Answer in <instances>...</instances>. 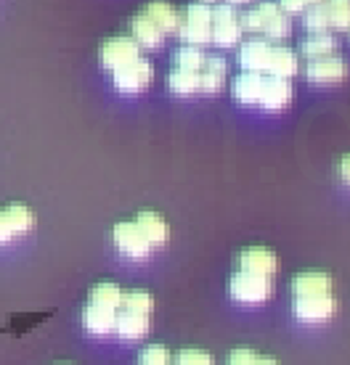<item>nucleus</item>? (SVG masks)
<instances>
[{
  "mask_svg": "<svg viewBox=\"0 0 350 365\" xmlns=\"http://www.w3.org/2000/svg\"><path fill=\"white\" fill-rule=\"evenodd\" d=\"M231 96L241 106H255L266 111H281L292 103V83L284 77H271L258 72H239L231 80Z\"/></svg>",
  "mask_w": 350,
  "mask_h": 365,
  "instance_id": "f257e3e1",
  "label": "nucleus"
},
{
  "mask_svg": "<svg viewBox=\"0 0 350 365\" xmlns=\"http://www.w3.org/2000/svg\"><path fill=\"white\" fill-rule=\"evenodd\" d=\"M239 69L241 72H258V74H271V77H284L292 80L300 72V56L284 43H271L263 37L255 40H244L239 46Z\"/></svg>",
  "mask_w": 350,
  "mask_h": 365,
  "instance_id": "f03ea898",
  "label": "nucleus"
},
{
  "mask_svg": "<svg viewBox=\"0 0 350 365\" xmlns=\"http://www.w3.org/2000/svg\"><path fill=\"white\" fill-rule=\"evenodd\" d=\"M241 29L271 43H281L292 35V19L281 11L276 0H260L241 14Z\"/></svg>",
  "mask_w": 350,
  "mask_h": 365,
  "instance_id": "7ed1b4c3",
  "label": "nucleus"
},
{
  "mask_svg": "<svg viewBox=\"0 0 350 365\" xmlns=\"http://www.w3.org/2000/svg\"><path fill=\"white\" fill-rule=\"evenodd\" d=\"M303 24L308 32H350V0H321L305 11Z\"/></svg>",
  "mask_w": 350,
  "mask_h": 365,
  "instance_id": "20e7f679",
  "label": "nucleus"
},
{
  "mask_svg": "<svg viewBox=\"0 0 350 365\" xmlns=\"http://www.w3.org/2000/svg\"><path fill=\"white\" fill-rule=\"evenodd\" d=\"M178 40L184 46L204 48L212 43V6L204 3H189L181 9V29H178Z\"/></svg>",
  "mask_w": 350,
  "mask_h": 365,
  "instance_id": "39448f33",
  "label": "nucleus"
},
{
  "mask_svg": "<svg viewBox=\"0 0 350 365\" xmlns=\"http://www.w3.org/2000/svg\"><path fill=\"white\" fill-rule=\"evenodd\" d=\"M244 37L241 29V16L229 3H215L212 6V43L218 48H234L239 46Z\"/></svg>",
  "mask_w": 350,
  "mask_h": 365,
  "instance_id": "423d86ee",
  "label": "nucleus"
},
{
  "mask_svg": "<svg viewBox=\"0 0 350 365\" xmlns=\"http://www.w3.org/2000/svg\"><path fill=\"white\" fill-rule=\"evenodd\" d=\"M111 241H114L117 252L130 257V259H146L151 255V249H154L136 220H122V222H117L111 228Z\"/></svg>",
  "mask_w": 350,
  "mask_h": 365,
  "instance_id": "0eeeda50",
  "label": "nucleus"
},
{
  "mask_svg": "<svg viewBox=\"0 0 350 365\" xmlns=\"http://www.w3.org/2000/svg\"><path fill=\"white\" fill-rule=\"evenodd\" d=\"M274 292V283L266 275L258 273H247V270H236L229 281V294L236 302H244V304H258V302H266Z\"/></svg>",
  "mask_w": 350,
  "mask_h": 365,
  "instance_id": "6e6552de",
  "label": "nucleus"
},
{
  "mask_svg": "<svg viewBox=\"0 0 350 365\" xmlns=\"http://www.w3.org/2000/svg\"><path fill=\"white\" fill-rule=\"evenodd\" d=\"M141 51H144V48H141L130 35L106 37L101 46H99V61H101L104 69L117 72V69H122L125 64L141 58V56H144Z\"/></svg>",
  "mask_w": 350,
  "mask_h": 365,
  "instance_id": "1a4fd4ad",
  "label": "nucleus"
},
{
  "mask_svg": "<svg viewBox=\"0 0 350 365\" xmlns=\"http://www.w3.org/2000/svg\"><path fill=\"white\" fill-rule=\"evenodd\" d=\"M305 77L314 85H340L350 77V61L345 56H321L305 64Z\"/></svg>",
  "mask_w": 350,
  "mask_h": 365,
  "instance_id": "9d476101",
  "label": "nucleus"
},
{
  "mask_svg": "<svg viewBox=\"0 0 350 365\" xmlns=\"http://www.w3.org/2000/svg\"><path fill=\"white\" fill-rule=\"evenodd\" d=\"M151 80H154V66L144 56L136 58V61H130V64H125L117 72H111V85L120 93H128V96L146 91L149 85H151Z\"/></svg>",
  "mask_w": 350,
  "mask_h": 365,
  "instance_id": "9b49d317",
  "label": "nucleus"
},
{
  "mask_svg": "<svg viewBox=\"0 0 350 365\" xmlns=\"http://www.w3.org/2000/svg\"><path fill=\"white\" fill-rule=\"evenodd\" d=\"M35 228V212L27 204L0 207V244H11L14 238L24 236Z\"/></svg>",
  "mask_w": 350,
  "mask_h": 365,
  "instance_id": "f8f14e48",
  "label": "nucleus"
},
{
  "mask_svg": "<svg viewBox=\"0 0 350 365\" xmlns=\"http://www.w3.org/2000/svg\"><path fill=\"white\" fill-rule=\"evenodd\" d=\"M292 310L300 320L308 323H319V320L332 318L337 310V299L334 294H311V297H295L292 302Z\"/></svg>",
  "mask_w": 350,
  "mask_h": 365,
  "instance_id": "ddd939ff",
  "label": "nucleus"
},
{
  "mask_svg": "<svg viewBox=\"0 0 350 365\" xmlns=\"http://www.w3.org/2000/svg\"><path fill=\"white\" fill-rule=\"evenodd\" d=\"M236 265H239V270H247V273H258V275H266V278H274V273L279 270V257L274 249H268V247H247L239 252Z\"/></svg>",
  "mask_w": 350,
  "mask_h": 365,
  "instance_id": "4468645a",
  "label": "nucleus"
},
{
  "mask_svg": "<svg viewBox=\"0 0 350 365\" xmlns=\"http://www.w3.org/2000/svg\"><path fill=\"white\" fill-rule=\"evenodd\" d=\"M128 29H130V37H133L141 48H146V51H154V48H159L167 40L165 32H162L144 11H136V14L130 16Z\"/></svg>",
  "mask_w": 350,
  "mask_h": 365,
  "instance_id": "2eb2a0df",
  "label": "nucleus"
},
{
  "mask_svg": "<svg viewBox=\"0 0 350 365\" xmlns=\"http://www.w3.org/2000/svg\"><path fill=\"white\" fill-rule=\"evenodd\" d=\"M141 11H144L167 37L178 35V29H181V9L173 6L170 0H149V3L141 6Z\"/></svg>",
  "mask_w": 350,
  "mask_h": 365,
  "instance_id": "dca6fc26",
  "label": "nucleus"
},
{
  "mask_svg": "<svg viewBox=\"0 0 350 365\" xmlns=\"http://www.w3.org/2000/svg\"><path fill=\"white\" fill-rule=\"evenodd\" d=\"M229 80V64L221 56H207L202 72H199V93L204 96H215L223 91V85Z\"/></svg>",
  "mask_w": 350,
  "mask_h": 365,
  "instance_id": "f3484780",
  "label": "nucleus"
},
{
  "mask_svg": "<svg viewBox=\"0 0 350 365\" xmlns=\"http://www.w3.org/2000/svg\"><path fill=\"white\" fill-rule=\"evenodd\" d=\"M332 275L324 270H305L292 278V297H311V294H332Z\"/></svg>",
  "mask_w": 350,
  "mask_h": 365,
  "instance_id": "a211bd4d",
  "label": "nucleus"
},
{
  "mask_svg": "<svg viewBox=\"0 0 350 365\" xmlns=\"http://www.w3.org/2000/svg\"><path fill=\"white\" fill-rule=\"evenodd\" d=\"M332 53H337V40H334V35H326V32H308L297 43V56H303L305 61H314V58Z\"/></svg>",
  "mask_w": 350,
  "mask_h": 365,
  "instance_id": "6ab92c4d",
  "label": "nucleus"
},
{
  "mask_svg": "<svg viewBox=\"0 0 350 365\" xmlns=\"http://www.w3.org/2000/svg\"><path fill=\"white\" fill-rule=\"evenodd\" d=\"M83 323L91 334H96V336H106V334L114 331L117 310H109V307H104V304L88 302V307L83 310Z\"/></svg>",
  "mask_w": 350,
  "mask_h": 365,
  "instance_id": "aec40b11",
  "label": "nucleus"
},
{
  "mask_svg": "<svg viewBox=\"0 0 350 365\" xmlns=\"http://www.w3.org/2000/svg\"><path fill=\"white\" fill-rule=\"evenodd\" d=\"M136 222L141 225V230L146 233V238L151 241V247H162L167 244V238H170V225H167V220L154 210H144L136 215Z\"/></svg>",
  "mask_w": 350,
  "mask_h": 365,
  "instance_id": "412c9836",
  "label": "nucleus"
},
{
  "mask_svg": "<svg viewBox=\"0 0 350 365\" xmlns=\"http://www.w3.org/2000/svg\"><path fill=\"white\" fill-rule=\"evenodd\" d=\"M149 331V315H139V312H130V310H120L117 312V323H114V334L122 339H136L146 336Z\"/></svg>",
  "mask_w": 350,
  "mask_h": 365,
  "instance_id": "4be33fe9",
  "label": "nucleus"
},
{
  "mask_svg": "<svg viewBox=\"0 0 350 365\" xmlns=\"http://www.w3.org/2000/svg\"><path fill=\"white\" fill-rule=\"evenodd\" d=\"M204 61H207V53L196 46H181L175 48L173 56H170V69H186V72H202Z\"/></svg>",
  "mask_w": 350,
  "mask_h": 365,
  "instance_id": "5701e85b",
  "label": "nucleus"
},
{
  "mask_svg": "<svg viewBox=\"0 0 350 365\" xmlns=\"http://www.w3.org/2000/svg\"><path fill=\"white\" fill-rule=\"evenodd\" d=\"M167 91L173 93V96H194V93H199V72L170 69L167 72Z\"/></svg>",
  "mask_w": 350,
  "mask_h": 365,
  "instance_id": "b1692460",
  "label": "nucleus"
},
{
  "mask_svg": "<svg viewBox=\"0 0 350 365\" xmlns=\"http://www.w3.org/2000/svg\"><path fill=\"white\" fill-rule=\"evenodd\" d=\"M122 289L120 283L114 281H101L96 283L91 289V302H96V304H104V307H109V310H120L122 307Z\"/></svg>",
  "mask_w": 350,
  "mask_h": 365,
  "instance_id": "393cba45",
  "label": "nucleus"
},
{
  "mask_svg": "<svg viewBox=\"0 0 350 365\" xmlns=\"http://www.w3.org/2000/svg\"><path fill=\"white\" fill-rule=\"evenodd\" d=\"M120 310L139 312V315H151V310H154V297H151L146 289H130V292L122 294Z\"/></svg>",
  "mask_w": 350,
  "mask_h": 365,
  "instance_id": "a878e982",
  "label": "nucleus"
},
{
  "mask_svg": "<svg viewBox=\"0 0 350 365\" xmlns=\"http://www.w3.org/2000/svg\"><path fill=\"white\" fill-rule=\"evenodd\" d=\"M139 365H173V355L162 344H151L139 355Z\"/></svg>",
  "mask_w": 350,
  "mask_h": 365,
  "instance_id": "bb28decb",
  "label": "nucleus"
},
{
  "mask_svg": "<svg viewBox=\"0 0 350 365\" xmlns=\"http://www.w3.org/2000/svg\"><path fill=\"white\" fill-rule=\"evenodd\" d=\"M175 365H215V360L204 349H181L175 355Z\"/></svg>",
  "mask_w": 350,
  "mask_h": 365,
  "instance_id": "cd10ccee",
  "label": "nucleus"
},
{
  "mask_svg": "<svg viewBox=\"0 0 350 365\" xmlns=\"http://www.w3.org/2000/svg\"><path fill=\"white\" fill-rule=\"evenodd\" d=\"M281 11L289 14V16H297V14H305L308 9H314L316 3H321V0H276Z\"/></svg>",
  "mask_w": 350,
  "mask_h": 365,
  "instance_id": "c85d7f7f",
  "label": "nucleus"
},
{
  "mask_svg": "<svg viewBox=\"0 0 350 365\" xmlns=\"http://www.w3.org/2000/svg\"><path fill=\"white\" fill-rule=\"evenodd\" d=\"M258 352H252V349H234L226 360V365H258Z\"/></svg>",
  "mask_w": 350,
  "mask_h": 365,
  "instance_id": "c756f323",
  "label": "nucleus"
},
{
  "mask_svg": "<svg viewBox=\"0 0 350 365\" xmlns=\"http://www.w3.org/2000/svg\"><path fill=\"white\" fill-rule=\"evenodd\" d=\"M337 173H340L342 182H348V185H350V154H345L340 159V165H337Z\"/></svg>",
  "mask_w": 350,
  "mask_h": 365,
  "instance_id": "7c9ffc66",
  "label": "nucleus"
},
{
  "mask_svg": "<svg viewBox=\"0 0 350 365\" xmlns=\"http://www.w3.org/2000/svg\"><path fill=\"white\" fill-rule=\"evenodd\" d=\"M258 365H279L274 357H258Z\"/></svg>",
  "mask_w": 350,
  "mask_h": 365,
  "instance_id": "2f4dec72",
  "label": "nucleus"
},
{
  "mask_svg": "<svg viewBox=\"0 0 350 365\" xmlns=\"http://www.w3.org/2000/svg\"><path fill=\"white\" fill-rule=\"evenodd\" d=\"M229 6H244V3H249V0H226Z\"/></svg>",
  "mask_w": 350,
  "mask_h": 365,
  "instance_id": "473e14b6",
  "label": "nucleus"
},
{
  "mask_svg": "<svg viewBox=\"0 0 350 365\" xmlns=\"http://www.w3.org/2000/svg\"><path fill=\"white\" fill-rule=\"evenodd\" d=\"M194 3H204V6H215L218 0H194Z\"/></svg>",
  "mask_w": 350,
  "mask_h": 365,
  "instance_id": "72a5a7b5",
  "label": "nucleus"
},
{
  "mask_svg": "<svg viewBox=\"0 0 350 365\" xmlns=\"http://www.w3.org/2000/svg\"><path fill=\"white\" fill-rule=\"evenodd\" d=\"M61 365H66V363H61Z\"/></svg>",
  "mask_w": 350,
  "mask_h": 365,
  "instance_id": "f704fd0d",
  "label": "nucleus"
}]
</instances>
